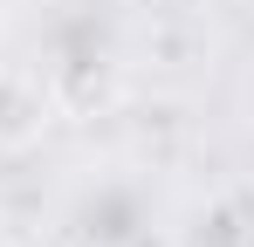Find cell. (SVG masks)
<instances>
[{"instance_id":"3","label":"cell","mask_w":254,"mask_h":247,"mask_svg":"<svg viewBox=\"0 0 254 247\" xmlns=\"http://www.w3.org/2000/svg\"><path fill=\"white\" fill-rule=\"evenodd\" d=\"M0 21H7V0H0Z\"/></svg>"},{"instance_id":"1","label":"cell","mask_w":254,"mask_h":247,"mask_svg":"<svg viewBox=\"0 0 254 247\" xmlns=\"http://www.w3.org/2000/svg\"><path fill=\"white\" fill-rule=\"evenodd\" d=\"M55 124V96L35 69H0V151H28L42 144Z\"/></svg>"},{"instance_id":"2","label":"cell","mask_w":254,"mask_h":247,"mask_svg":"<svg viewBox=\"0 0 254 247\" xmlns=\"http://www.w3.org/2000/svg\"><path fill=\"white\" fill-rule=\"evenodd\" d=\"M0 247H14V241H7V227H0Z\"/></svg>"}]
</instances>
